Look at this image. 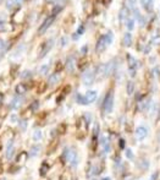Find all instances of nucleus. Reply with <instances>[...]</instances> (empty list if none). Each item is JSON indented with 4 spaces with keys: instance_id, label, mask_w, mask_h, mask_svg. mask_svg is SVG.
Wrapping results in <instances>:
<instances>
[{
    "instance_id": "nucleus-3",
    "label": "nucleus",
    "mask_w": 160,
    "mask_h": 180,
    "mask_svg": "<svg viewBox=\"0 0 160 180\" xmlns=\"http://www.w3.org/2000/svg\"><path fill=\"white\" fill-rule=\"evenodd\" d=\"M114 108V92L109 91L103 101V110L104 113H110Z\"/></svg>"
},
{
    "instance_id": "nucleus-21",
    "label": "nucleus",
    "mask_w": 160,
    "mask_h": 180,
    "mask_svg": "<svg viewBox=\"0 0 160 180\" xmlns=\"http://www.w3.org/2000/svg\"><path fill=\"white\" fill-rule=\"evenodd\" d=\"M126 5H127L129 9H133L135 5H136V0H126Z\"/></svg>"
},
{
    "instance_id": "nucleus-4",
    "label": "nucleus",
    "mask_w": 160,
    "mask_h": 180,
    "mask_svg": "<svg viewBox=\"0 0 160 180\" xmlns=\"http://www.w3.org/2000/svg\"><path fill=\"white\" fill-rule=\"evenodd\" d=\"M55 18H56V14H53V15H50L49 17H47L44 21H43V23L41 25V27H39L38 33H39V34H44V33L48 31V29H49V27L53 25V22L55 21Z\"/></svg>"
},
{
    "instance_id": "nucleus-28",
    "label": "nucleus",
    "mask_w": 160,
    "mask_h": 180,
    "mask_svg": "<svg viewBox=\"0 0 160 180\" xmlns=\"http://www.w3.org/2000/svg\"><path fill=\"white\" fill-rule=\"evenodd\" d=\"M14 1H15V5L18 6V5H21L23 3V0H14Z\"/></svg>"
},
{
    "instance_id": "nucleus-8",
    "label": "nucleus",
    "mask_w": 160,
    "mask_h": 180,
    "mask_svg": "<svg viewBox=\"0 0 160 180\" xmlns=\"http://www.w3.org/2000/svg\"><path fill=\"white\" fill-rule=\"evenodd\" d=\"M127 64H128V69H129V71L131 72H135L136 70L138 69V61H137V59L132 55H127Z\"/></svg>"
},
{
    "instance_id": "nucleus-24",
    "label": "nucleus",
    "mask_w": 160,
    "mask_h": 180,
    "mask_svg": "<svg viewBox=\"0 0 160 180\" xmlns=\"http://www.w3.org/2000/svg\"><path fill=\"white\" fill-rule=\"evenodd\" d=\"M48 70H49V66H48V65H43V66H42V70H41V74H42V75H45V74L48 72Z\"/></svg>"
},
{
    "instance_id": "nucleus-27",
    "label": "nucleus",
    "mask_w": 160,
    "mask_h": 180,
    "mask_svg": "<svg viewBox=\"0 0 160 180\" xmlns=\"http://www.w3.org/2000/svg\"><path fill=\"white\" fill-rule=\"evenodd\" d=\"M6 22H0V31H5V28H6Z\"/></svg>"
},
{
    "instance_id": "nucleus-19",
    "label": "nucleus",
    "mask_w": 160,
    "mask_h": 180,
    "mask_svg": "<svg viewBox=\"0 0 160 180\" xmlns=\"http://www.w3.org/2000/svg\"><path fill=\"white\" fill-rule=\"evenodd\" d=\"M26 158H27V154H26L25 152H22V153H20V154H18V158L16 159V161H17L18 163H21V162H23V161H25Z\"/></svg>"
},
{
    "instance_id": "nucleus-20",
    "label": "nucleus",
    "mask_w": 160,
    "mask_h": 180,
    "mask_svg": "<svg viewBox=\"0 0 160 180\" xmlns=\"http://www.w3.org/2000/svg\"><path fill=\"white\" fill-rule=\"evenodd\" d=\"M18 105H20V98H15L14 101L11 102V108H12V109H16Z\"/></svg>"
},
{
    "instance_id": "nucleus-9",
    "label": "nucleus",
    "mask_w": 160,
    "mask_h": 180,
    "mask_svg": "<svg viewBox=\"0 0 160 180\" xmlns=\"http://www.w3.org/2000/svg\"><path fill=\"white\" fill-rule=\"evenodd\" d=\"M141 5L144 9V11L152 12L154 9V0H141Z\"/></svg>"
},
{
    "instance_id": "nucleus-13",
    "label": "nucleus",
    "mask_w": 160,
    "mask_h": 180,
    "mask_svg": "<svg viewBox=\"0 0 160 180\" xmlns=\"http://www.w3.org/2000/svg\"><path fill=\"white\" fill-rule=\"evenodd\" d=\"M102 143H103V149L105 152H109L110 151V141H109V138L106 136H104L102 138Z\"/></svg>"
},
{
    "instance_id": "nucleus-18",
    "label": "nucleus",
    "mask_w": 160,
    "mask_h": 180,
    "mask_svg": "<svg viewBox=\"0 0 160 180\" xmlns=\"http://www.w3.org/2000/svg\"><path fill=\"white\" fill-rule=\"evenodd\" d=\"M15 6H16V5H15L14 0H6V7H7L9 10H12Z\"/></svg>"
},
{
    "instance_id": "nucleus-17",
    "label": "nucleus",
    "mask_w": 160,
    "mask_h": 180,
    "mask_svg": "<svg viewBox=\"0 0 160 180\" xmlns=\"http://www.w3.org/2000/svg\"><path fill=\"white\" fill-rule=\"evenodd\" d=\"M57 81H59V75H57V74L52 75L50 78L48 80V82H49V85H50V86H54L55 83H57Z\"/></svg>"
},
{
    "instance_id": "nucleus-15",
    "label": "nucleus",
    "mask_w": 160,
    "mask_h": 180,
    "mask_svg": "<svg viewBox=\"0 0 160 180\" xmlns=\"http://www.w3.org/2000/svg\"><path fill=\"white\" fill-rule=\"evenodd\" d=\"M42 137H43V131H42V130H39V129H37L36 131L33 132L32 138L34 140V141H41Z\"/></svg>"
},
{
    "instance_id": "nucleus-12",
    "label": "nucleus",
    "mask_w": 160,
    "mask_h": 180,
    "mask_svg": "<svg viewBox=\"0 0 160 180\" xmlns=\"http://www.w3.org/2000/svg\"><path fill=\"white\" fill-rule=\"evenodd\" d=\"M26 91H27V86L25 83H18L15 88V92L17 94H23V93H26Z\"/></svg>"
},
{
    "instance_id": "nucleus-35",
    "label": "nucleus",
    "mask_w": 160,
    "mask_h": 180,
    "mask_svg": "<svg viewBox=\"0 0 160 180\" xmlns=\"http://www.w3.org/2000/svg\"><path fill=\"white\" fill-rule=\"evenodd\" d=\"M1 147H3V145H1V142H0V149H1Z\"/></svg>"
},
{
    "instance_id": "nucleus-22",
    "label": "nucleus",
    "mask_w": 160,
    "mask_h": 180,
    "mask_svg": "<svg viewBox=\"0 0 160 180\" xmlns=\"http://www.w3.org/2000/svg\"><path fill=\"white\" fill-rule=\"evenodd\" d=\"M127 87H128V89H127L128 94H132V92H133V88H135V85H133V82H128Z\"/></svg>"
},
{
    "instance_id": "nucleus-29",
    "label": "nucleus",
    "mask_w": 160,
    "mask_h": 180,
    "mask_svg": "<svg viewBox=\"0 0 160 180\" xmlns=\"http://www.w3.org/2000/svg\"><path fill=\"white\" fill-rule=\"evenodd\" d=\"M43 167H45V173H47V170H48V164H47V163H43ZM41 173H42V175L44 174V168L42 169V172H41Z\"/></svg>"
},
{
    "instance_id": "nucleus-30",
    "label": "nucleus",
    "mask_w": 160,
    "mask_h": 180,
    "mask_svg": "<svg viewBox=\"0 0 160 180\" xmlns=\"http://www.w3.org/2000/svg\"><path fill=\"white\" fill-rule=\"evenodd\" d=\"M4 47H5V43L1 41V39H0V52H1L3 49H4Z\"/></svg>"
},
{
    "instance_id": "nucleus-10",
    "label": "nucleus",
    "mask_w": 160,
    "mask_h": 180,
    "mask_svg": "<svg viewBox=\"0 0 160 180\" xmlns=\"http://www.w3.org/2000/svg\"><path fill=\"white\" fill-rule=\"evenodd\" d=\"M132 44V34L129 32H126L124 34V39H122V45L124 47H129Z\"/></svg>"
},
{
    "instance_id": "nucleus-26",
    "label": "nucleus",
    "mask_w": 160,
    "mask_h": 180,
    "mask_svg": "<svg viewBox=\"0 0 160 180\" xmlns=\"http://www.w3.org/2000/svg\"><path fill=\"white\" fill-rule=\"evenodd\" d=\"M126 154H127V158L128 159H132L133 158V154L131 152V149H126Z\"/></svg>"
},
{
    "instance_id": "nucleus-16",
    "label": "nucleus",
    "mask_w": 160,
    "mask_h": 180,
    "mask_svg": "<svg viewBox=\"0 0 160 180\" xmlns=\"http://www.w3.org/2000/svg\"><path fill=\"white\" fill-rule=\"evenodd\" d=\"M126 28L128 29L129 32L133 31V28H135V18H127L126 20Z\"/></svg>"
},
{
    "instance_id": "nucleus-2",
    "label": "nucleus",
    "mask_w": 160,
    "mask_h": 180,
    "mask_svg": "<svg viewBox=\"0 0 160 180\" xmlns=\"http://www.w3.org/2000/svg\"><path fill=\"white\" fill-rule=\"evenodd\" d=\"M113 34L111 33H106V34H104V36H102L100 38L98 39V42H97V47H95V49H97V52L98 53H102L103 50H105V49L111 44V42H113Z\"/></svg>"
},
{
    "instance_id": "nucleus-14",
    "label": "nucleus",
    "mask_w": 160,
    "mask_h": 180,
    "mask_svg": "<svg viewBox=\"0 0 160 180\" xmlns=\"http://www.w3.org/2000/svg\"><path fill=\"white\" fill-rule=\"evenodd\" d=\"M12 153H14V143H12V141H10L7 145V148H6V157L10 159L12 157Z\"/></svg>"
},
{
    "instance_id": "nucleus-23",
    "label": "nucleus",
    "mask_w": 160,
    "mask_h": 180,
    "mask_svg": "<svg viewBox=\"0 0 160 180\" xmlns=\"http://www.w3.org/2000/svg\"><path fill=\"white\" fill-rule=\"evenodd\" d=\"M57 131H59L60 134H64V132L66 131V125H65V124H61V125H60V126H59V129H57Z\"/></svg>"
},
{
    "instance_id": "nucleus-1",
    "label": "nucleus",
    "mask_w": 160,
    "mask_h": 180,
    "mask_svg": "<svg viewBox=\"0 0 160 180\" xmlns=\"http://www.w3.org/2000/svg\"><path fill=\"white\" fill-rule=\"evenodd\" d=\"M98 97V93L97 91H93V89H88V91L84 93V94H77V98L76 101L77 103L82 104V105H87V104H91L93 103Z\"/></svg>"
},
{
    "instance_id": "nucleus-5",
    "label": "nucleus",
    "mask_w": 160,
    "mask_h": 180,
    "mask_svg": "<svg viewBox=\"0 0 160 180\" xmlns=\"http://www.w3.org/2000/svg\"><path fill=\"white\" fill-rule=\"evenodd\" d=\"M66 156V162L70 164V165H72V167H76L77 163H78V157H77V153L73 148H67V151L65 153Z\"/></svg>"
},
{
    "instance_id": "nucleus-6",
    "label": "nucleus",
    "mask_w": 160,
    "mask_h": 180,
    "mask_svg": "<svg viewBox=\"0 0 160 180\" xmlns=\"http://www.w3.org/2000/svg\"><path fill=\"white\" fill-rule=\"evenodd\" d=\"M148 134H149V131H148V127L145 125H139L136 129V135H137L138 140H144L148 136Z\"/></svg>"
},
{
    "instance_id": "nucleus-11",
    "label": "nucleus",
    "mask_w": 160,
    "mask_h": 180,
    "mask_svg": "<svg viewBox=\"0 0 160 180\" xmlns=\"http://www.w3.org/2000/svg\"><path fill=\"white\" fill-rule=\"evenodd\" d=\"M53 47V39H49V41L44 44V49H43V50H42V53H41V58H43L49 50H50V48Z\"/></svg>"
},
{
    "instance_id": "nucleus-34",
    "label": "nucleus",
    "mask_w": 160,
    "mask_h": 180,
    "mask_svg": "<svg viewBox=\"0 0 160 180\" xmlns=\"http://www.w3.org/2000/svg\"><path fill=\"white\" fill-rule=\"evenodd\" d=\"M1 101H3V96L0 94V103H1Z\"/></svg>"
},
{
    "instance_id": "nucleus-33",
    "label": "nucleus",
    "mask_w": 160,
    "mask_h": 180,
    "mask_svg": "<svg viewBox=\"0 0 160 180\" xmlns=\"http://www.w3.org/2000/svg\"><path fill=\"white\" fill-rule=\"evenodd\" d=\"M27 124H26V121H23L22 124H21V130H25V126H26Z\"/></svg>"
},
{
    "instance_id": "nucleus-36",
    "label": "nucleus",
    "mask_w": 160,
    "mask_h": 180,
    "mask_svg": "<svg viewBox=\"0 0 160 180\" xmlns=\"http://www.w3.org/2000/svg\"><path fill=\"white\" fill-rule=\"evenodd\" d=\"M159 18H160V11H159Z\"/></svg>"
},
{
    "instance_id": "nucleus-7",
    "label": "nucleus",
    "mask_w": 160,
    "mask_h": 180,
    "mask_svg": "<svg viewBox=\"0 0 160 180\" xmlns=\"http://www.w3.org/2000/svg\"><path fill=\"white\" fill-rule=\"evenodd\" d=\"M94 81V70L89 69L83 75V83L84 85H91Z\"/></svg>"
},
{
    "instance_id": "nucleus-25",
    "label": "nucleus",
    "mask_w": 160,
    "mask_h": 180,
    "mask_svg": "<svg viewBox=\"0 0 160 180\" xmlns=\"http://www.w3.org/2000/svg\"><path fill=\"white\" fill-rule=\"evenodd\" d=\"M60 180H71V178H70L68 174H63L61 176H60Z\"/></svg>"
},
{
    "instance_id": "nucleus-31",
    "label": "nucleus",
    "mask_w": 160,
    "mask_h": 180,
    "mask_svg": "<svg viewBox=\"0 0 160 180\" xmlns=\"http://www.w3.org/2000/svg\"><path fill=\"white\" fill-rule=\"evenodd\" d=\"M38 151H39V147H37V148H32V154H37L38 153Z\"/></svg>"
},
{
    "instance_id": "nucleus-32",
    "label": "nucleus",
    "mask_w": 160,
    "mask_h": 180,
    "mask_svg": "<svg viewBox=\"0 0 160 180\" xmlns=\"http://www.w3.org/2000/svg\"><path fill=\"white\" fill-rule=\"evenodd\" d=\"M16 118H17L16 115H12V116H11V119H10V120H11V123H15V121H16Z\"/></svg>"
}]
</instances>
